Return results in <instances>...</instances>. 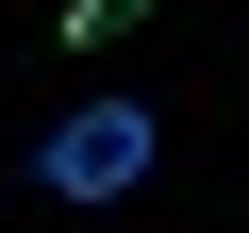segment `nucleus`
Masks as SVG:
<instances>
[{
  "label": "nucleus",
  "instance_id": "nucleus-1",
  "mask_svg": "<svg viewBox=\"0 0 249 233\" xmlns=\"http://www.w3.org/2000/svg\"><path fill=\"white\" fill-rule=\"evenodd\" d=\"M150 150H166V116H150V100H83V116H50V134H34V183L100 216V200H133V183H150Z\"/></svg>",
  "mask_w": 249,
  "mask_h": 233
},
{
  "label": "nucleus",
  "instance_id": "nucleus-2",
  "mask_svg": "<svg viewBox=\"0 0 249 233\" xmlns=\"http://www.w3.org/2000/svg\"><path fill=\"white\" fill-rule=\"evenodd\" d=\"M133 17H150V0H67V34H83V50H116Z\"/></svg>",
  "mask_w": 249,
  "mask_h": 233
}]
</instances>
